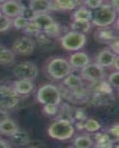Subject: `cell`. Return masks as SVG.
<instances>
[{"mask_svg":"<svg viewBox=\"0 0 119 148\" xmlns=\"http://www.w3.org/2000/svg\"><path fill=\"white\" fill-rule=\"evenodd\" d=\"M72 66L66 59L60 57L49 58L45 69L48 77L54 80H63L72 72Z\"/></svg>","mask_w":119,"mask_h":148,"instance_id":"6da1fadb","label":"cell"},{"mask_svg":"<svg viewBox=\"0 0 119 148\" xmlns=\"http://www.w3.org/2000/svg\"><path fill=\"white\" fill-rule=\"evenodd\" d=\"M75 133L72 123L66 119H58L49 126L48 134L51 138L64 141L68 140L73 136Z\"/></svg>","mask_w":119,"mask_h":148,"instance_id":"7a4b0ae2","label":"cell"},{"mask_svg":"<svg viewBox=\"0 0 119 148\" xmlns=\"http://www.w3.org/2000/svg\"><path fill=\"white\" fill-rule=\"evenodd\" d=\"M117 14L111 5H102L92 14V23L98 27H107L115 23Z\"/></svg>","mask_w":119,"mask_h":148,"instance_id":"3957f363","label":"cell"},{"mask_svg":"<svg viewBox=\"0 0 119 148\" xmlns=\"http://www.w3.org/2000/svg\"><path fill=\"white\" fill-rule=\"evenodd\" d=\"M37 99L41 104H55L59 106L62 96L60 89L51 84H46L39 88L37 92Z\"/></svg>","mask_w":119,"mask_h":148,"instance_id":"277c9868","label":"cell"},{"mask_svg":"<svg viewBox=\"0 0 119 148\" xmlns=\"http://www.w3.org/2000/svg\"><path fill=\"white\" fill-rule=\"evenodd\" d=\"M38 73V67L31 61H25L18 63L13 69V74L18 80L33 81L37 78Z\"/></svg>","mask_w":119,"mask_h":148,"instance_id":"5b68a950","label":"cell"},{"mask_svg":"<svg viewBox=\"0 0 119 148\" xmlns=\"http://www.w3.org/2000/svg\"><path fill=\"white\" fill-rule=\"evenodd\" d=\"M86 37L84 34L76 32H69L61 37V45L64 49L70 51H76L84 46Z\"/></svg>","mask_w":119,"mask_h":148,"instance_id":"8992f818","label":"cell"},{"mask_svg":"<svg viewBox=\"0 0 119 148\" xmlns=\"http://www.w3.org/2000/svg\"><path fill=\"white\" fill-rule=\"evenodd\" d=\"M19 102V95L13 87L3 86L0 87V109L11 110L17 106Z\"/></svg>","mask_w":119,"mask_h":148,"instance_id":"52a82bcc","label":"cell"},{"mask_svg":"<svg viewBox=\"0 0 119 148\" xmlns=\"http://www.w3.org/2000/svg\"><path fill=\"white\" fill-rule=\"evenodd\" d=\"M35 46L36 42L31 37H22L14 40L12 45V51L14 54L28 56L34 52Z\"/></svg>","mask_w":119,"mask_h":148,"instance_id":"ba28073f","label":"cell"},{"mask_svg":"<svg viewBox=\"0 0 119 148\" xmlns=\"http://www.w3.org/2000/svg\"><path fill=\"white\" fill-rule=\"evenodd\" d=\"M105 76V72L103 68L98 63H90L87 64L81 69V77L83 80H87L89 82H96L103 80Z\"/></svg>","mask_w":119,"mask_h":148,"instance_id":"9c48e42d","label":"cell"},{"mask_svg":"<svg viewBox=\"0 0 119 148\" xmlns=\"http://www.w3.org/2000/svg\"><path fill=\"white\" fill-rule=\"evenodd\" d=\"M94 37L95 40L99 43L107 44V45H109L113 40L118 38L116 34L115 29L113 30L109 26L98 27L94 34Z\"/></svg>","mask_w":119,"mask_h":148,"instance_id":"30bf717a","label":"cell"},{"mask_svg":"<svg viewBox=\"0 0 119 148\" xmlns=\"http://www.w3.org/2000/svg\"><path fill=\"white\" fill-rule=\"evenodd\" d=\"M23 6L14 0H7L1 5V11L2 14L8 17H16L19 16Z\"/></svg>","mask_w":119,"mask_h":148,"instance_id":"8fae6325","label":"cell"},{"mask_svg":"<svg viewBox=\"0 0 119 148\" xmlns=\"http://www.w3.org/2000/svg\"><path fill=\"white\" fill-rule=\"evenodd\" d=\"M68 62L72 68L82 69L90 63V59L86 53L77 51L70 56Z\"/></svg>","mask_w":119,"mask_h":148,"instance_id":"7c38bea8","label":"cell"},{"mask_svg":"<svg viewBox=\"0 0 119 148\" xmlns=\"http://www.w3.org/2000/svg\"><path fill=\"white\" fill-rule=\"evenodd\" d=\"M28 7L36 14H46L52 7L51 0H30Z\"/></svg>","mask_w":119,"mask_h":148,"instance_id":"4fadbf2b","label":"cell"},{"mask_svg":"<svg viewBox=\"0 0 119 148\" xmlns=\"http://www.w3.org/2000/svg\"><path fill=\"white\" fill-rule=\"evenodd\" d=\"M116 57V54H114L112 51L109 50H103L99 52L97 56V62L102 68H109L112 66L113 61Z\"/></svg>","mask_w":119,"mask_h":148,"instance_id":"5bb4252c","label":"cell"},{"mask_svg":"<svg viewBox=\"0 0 119 148\" xmlns=\"http://www.w3.org/2000/svg\"><path fill=\"white\" fill-rule=\"evenodd\" d=\"M11 141L13 145L17 147L27 146L31 143L30 136L27 131L18 129L11 136Z\"/></svg>","mask_w":119,"mask_h":148,"instance_id":"9a60e30c","label":"cell"},{"mask_svg":"<svg viewBox=\"0 0 119 148\" xmlns=\"http://www.w3.org/2000/svg\"><path fill=\"white\" fill-rule=\"evenodd\" d=\"M63 80V86L68 89H76L84 85L82 77L77 75L72 74V72Z\"/></svg>","mask_w":119,"mask_h":148,"instance_id":"2e32d148","label":"cell"},{"mask_svg":"<svg viewBox=\"0 0 119 148\" xmlns=\"http://www.w3.org/2000/svg\"><path fill=\"white\" fill-rule=\"evenodd\" d=\"M13 89L19 95H28L33 91L34 84L30 80H18L14 82Z\"/></svg>","mask_w":119,"mask_h":148,"instance_id":"e0dca14e","label":"cell"},{"mask_svg":"<svg viewBox=\"0 0 119 148\" xmlns=\"http://www.w3.org/2000/svg\"><path fill=\"white\" fill-rule=\"evenodd\" d=\"M19 129L17 124L14 121L8 118L0 123V132L5 136H11Z\"/></svg>","mask_w":119,"mask_h":148,"instance_id":"ac0fdd59","label":"cell"},{"mask_svg":"<svg viewBox=\"0 0 119 148\" xmlns=\"http://www.w3.org/2000/svg\"><path fill=\"white\" fill-rule=\"evenodd\" d=\"M15 60V54L11 49L0 47V65L2 66H10L13 64Z\"/></svg>","mask_w":119,"mask_h":148,"instance_id":"d6986e66","label":"cell"},{"mask_svg":"<svg viewBox=\"0 0 119 148\" xmlns=\"http://www.w3.org/2000/svg\"><path fill=\"white\" fill-rule=\"evenodd\" d=\"M36 23L37 26L40 28L41 31H43L46 28L54 22V19L50 15L46 14H37L32 20Z\"/></svg>","mask_w":119,"mask_h":148,"instance_id":"ffe728a7","label":"cell"},{"mask_svg":"<svg viewBox=\"0 0 119 148\" xmlns=\"http://www.w3.org/2000/svg\"><path fill=\"white\" fill-rule=\"evenodd\" d=\"M95 147H102V148H109L112 147V138L107 133H97L95 136Z\"/></svg>","mask_w":119,"mask_h":148,"instance_id":"44dd1931","label":"cell"},{"mask_svg":"<svg viewBox=\"0 0 119 148\" xmlns=\"http://www.w3.org/2000/svg\"><path fill=\"white\" fill-rule=\"evenodd\" d=\"M92 11L86 8H80L73 14L74 20L90 22L92 19Z\"/></svg>","mask_w":119,"mask_h":148,"instance_id":"7402d4cb","label":"cell"},{"mask_svg":"<svg viewBox=\"0 0 119 148\" xmlns=\"http://www.w3.org/2000/svg\"><path fill=\"white\" fill-rule=\"evenodd\" d=\"M71 28L73 32L81 34H86L91 29V23L88 21H77L74 20L71 25Z\"/></svg>","mask_w":119,"mask_h":148,"instance_id":"603a6c76","label":"cell"},{"mask_svg":"<svg viewBox=\"0 0 119 148\" xmlns=\"http://www.w3.org/2000/svg\"><path fill=\"white\" fill-rule=\"evenodd\" d=\"M42 32H44L50 38H57L61 35V28L57 23L54 21Z\"/></svg>","mask_w":119,"mask_h":148,"instance_id":"cb8c5ba5","label":"cell"},{"mask_svg":"<svg viewBox=\"0 0 119 148\" xmlns=\"http://www.w3.org/2000/svg\"><path fill=\"white\" fill-rule=\"evenodd\" d=\"M92 140L87 136H78L74 141V147L77 148H89L92 147Z\"/></svg>","mask_w":119,"mask_h":148,"instance_id":"d4e9b609","label":"cell"},{"mask_svg":"<svg viewBox=\"0 0 119 148\" xmlns=\"http://www.w3.org/2000/svg\"><path fill=\"white\" fill-rule=\"evenodd\" d=\"M54 3L57 8L63 11H72L77 6L75 0H54Z\"/></svg>","mask_w":119,"mask_h":148,"instance_id":"484cf974","label":"cell"},{"mask_svg":"<svg viewBox=\"0 0 119 148\" xmlns=\"http://www.w3.org/2000/svg\"><path fill=\"white\" fill-rule=\"evenodd\" d=\"M101 125L95 119H86L84 123V130L89 132H97L101 129Z\"/></svg>","mask_w":119,"mask_h":148,"instance_id":"4316f807","label":"cell"},{"mask_svg":"<svg viewBox=\"0 0 119 148\" xmlns=\"http://www.w3.org/2000/svg\"><path fill=\"white\" fill-rule=\"evenodd\" d=\"M24 30L25 33L26 34L29 35V36H34V37L37 36L40 32H42L40 28H39L36 25V23L33 21L28 22L27 26L25 27Z\"/></svg>","mask_w":119,"mask_h":148,"instance_id":"83f0119b","label":"cell"},{"mask_svg":"<svg viewBox=\"0 0 119 148\" xmlns=\"http://www.w3.org/2000/svg\"><path fill=\"white\" fill-rule=\"evenodd\" d=\"M28 22L29 21H28L26 19H25L24 17H23V16L19 15V16H17L14 18L12 23L14 28H16V29L24 30L25 28V27L27 26Z\"/></svg>","mask_w":119,"mask_h":148,"instance_id":"f1b7e54d","label":"cell"},{"mask_svg":"<svg viewBox=\"0 0 119 148\" xmlns=\"http://www.w3.org/2000/svg\"><path fill=\"white\" fill-rule=\"evenodd\" d=\"M11 25H12V21L11 20L10 17L4 15V14L0 16V32L8 31L11 28Z\"/></svg>","mask_w":119,"mask_h":148,"instance_id":"f546056e","label":"cell"},{"mask_svg":"<svg viewBox=\"0 0 119 148\" xmlns=\"http://www.w3.org/2000/svg\"><path fill=\"white\" fill-rule=\"evenodd\" d=\"M87 119L86 114L83 110L82 109H77L75 112H73V121L75 123H80V122H85Z\"/></svg>","mask_w":119,"mask_h":148,"instance_id":"4dcf8cb0","label":"cell"},{"mask_svg":"<svg viewBox=\"0 0 119 148\" xmlns=\"http://www.w3.org/2000/svg\"><path fill=\"white\" fill-rule=\"evenodd\" d=\"M36 40L37 43L40 44L41 46H45L48 45L51 42V40L50 37H49L44 32H40L37 36H35Z\"/></svg>","mask_w":119,"mask_h":148,"instance_id":"1f68e13d","label":"cell"},{"mask_svg":"<svg viewBox=\"0 0 119 148\" xmlns=\"http://www.w3.org/2000/svg\"><path fill=\"white\" fill-rule=\"evenodd\" d=\"M20 16H22L30 22L33 20L34 16H36V14L29 7H23V6L21 13H20Z\"/></svg>","mask_w":119,"mask_h":148,"instance_id":"d6a6232c","label":"cell"},{"mask_svg":"<svg viewBox=\"0 0 119 148\" xmlns=\"http://www.w3.org/2000/svg\"><path fill=\"white\" fill-rule=\"evenodd\" d=\"M108 82L112 88H119V72L116 71L112 72L108 77Z\"/></svg>","mask_w":119,"mask_h":148,"instance_id":"836d02e7","label":"cell"},{"mask_svg":"<svg viewBox=\"0 0 119 148\" xmlns=\"http://www.w3.org/2000/svg\"><path fill=\"white\" fill-rule=\"evenodd\" d=\"M43 112L48 115L53 116L58 112V105L45 104L43 105Z\"/></svg>","mask_w":119,"mask_h":148,"instance_id":"e575fe53","label":"cell"},{"mask_svg":"<svg viewBox=\"0 0 119 148\" xmlns=\"http://www.w3.org/2000/svg\"><path fill=\"white\" fill-rule=\"evenodd\" d=\"M84 4L91 9H98L103 4V0H83Z\"/></svg>","mask_w":119,"mask_h":148,"instance_id":"d590c367","label":"cell"},{"mask_svg":"<svg viewBox=\"0 0 119 148\" xmlns=\"http://www.w3.org/2000/svg\"><path fill=\"white\" fill-rule=\"evenodd\" d=\"M118 45H119L118 38L116 39V40H113L112 42H111L109 44V47H110V49L112 50L111 51H112V52H113L115 54H116V55H118V54H119Z\"/></svg>","mask_w":119,"mask_h":148,"instance_id":"8d00e7d4","label":"cell"},{"mask_svg":"<svg viewBox=\"0 0 119 148\" xmlns=\"http://www.w3.org/2000/svg\"><path fill=\"white\" fill-rule=\"evenodd\" d=\"M109 133L112 135V136H114L116 138H118L119 136V127L118 124L116 125H113L110 129H109Z\"/></svg>","mask_w":119,"mask_h":148,"instance_id":"74e56055","label":"cell"},{"mask_svg":"<svg viewBox=\"0 0 119 148\" xmlns=\"http://www.w3.org/2000/svg\"><path fill=\"white\" fill-rule=\"evenodd\" d=\"M9 118V115L8 114L7 111L5 110H2L0 109V123H2L3 121L6 120Z\"/></svg>","mask_w":119,"mask_h":148,"instance_id":"f35d334b","label":"cell"},{"mask_svg":"<svg viewBox=\"0 0 119 148\" xmlns=\"http://www.w3.org/2000/svg\"><path fill=\"white\" fill-rule=\"evenodd\" d=\"M112 66L114 67V69H116V71H118L119 70V57L118 55H116V58L114 60L113 63H112Z\"/></svg>","mask_w":119,"mask_h":148,"instance_id":"ab89813d","label":"cell"},{"mask_svg":"<svg viewBox=\"0 0 119 148\" xmlns=\"http://www.w3.org/2000/svg\"><path fill=\"white\" fill-rule=\"evenodd\" d=\"M118 3L119 0H112V3H111V6L112 7V8L117 13L118 12Z\"/></svg>","mask_w":119,"mask_h":148,"instance_id":"60d3db41","label":"cell"},{"mask_svg":"<svg viewBox=\"0 0 119 148\" xmlns=\"http://www.w3.org/2000/svg\"><path fill=\"white\" fill-rule=\"evenodd\" d=\"M11 147V145L5 140H0V148Z\"/></svg>","mask_w":119,"mask_h":148,"instance_id":"b9f144b4","label":"cell"},{"mask_svg":"<svg viewBox=\"0 0 119 148\" xmlns=\"http://www.w3.org/2000/svg\"><path fill=\"white\" fill-rule=\"evenodd\" d=\"M6 1H7V0H0V4L4 3V2H6Z\"/></svg>","mask_w":119,"mask_h":148,"instance_id":"7bdbcfd3","label":"cell"},{"mask_svg":"<svg viewBox=\"0 0 119 148\" xmlns=\"http://www.w3.org/2000/svg\"><path fill=\"white\" fill-rule=\"evenodd\" d=\"M2 11H1V10H0V16H2Z\"/></svg>","mask_w":119,"mask_h":148,"instance_id":"ee69618b","label":"cell"},{"mask_svg":"<svg viewBox=\"0 0 119 148\" xmlns=\"http://www.w3.org/2000/svg\"><path fill=\"white\" fill-rule=\"evenodd\" d=\"M0 8H1V4H0Z\"/></svg>","mask_w":119,"mask_h":148,"instance_id":"f6af8a7d","label":"cell"}]
</instances>
